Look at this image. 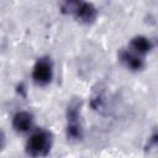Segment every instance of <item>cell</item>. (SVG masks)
I'll return each mask as SVG.
<instances>
[{"instance_id": "1", "label": "cell", "mask_w": 158, "mask_h": 158, "mask_svg": "<svg viewBox=\"0 0 158 158\" xmlns=\"http://www.w3.org/2000/svg\"><path fill=\"white\" fill-rule=\"evenodd\" d=\"M67 138L73 142H79L84 137V128L81 122V101L73 99L67 107Z\"/></svg>"}, {"instance_id": "2", "label": "cell", "mask_w": 158, "mask_h": 158, "mask_svg": "<svg viewBox=\"0 0 158 158\" xmlns=\"http://www.w3.org/2000/svg\"><path fill=\"white\" fill-rule=\"evenodd\" d=\"M53 146V135L48 130H37L27 139L25 149L31 157H46Z\"/></svg>"}, {"instance_id": "3", "label": "cell", "mask_w": 158, "mask_h": 158, "mask_svg": "<svg viewBox=\"0 0 158 158\" xmlns=\"http://www.w3.org/2000/svg\"><path fill=\"white\" fill-rule=\"evenodd\" d=\"M53 62L49 57H40L32 68V80L37 86H47L53 79Z\"/></svg>"}, {"instance_id": "4", "label": "cell", "mask_w": 158, "mask_h": 158, "mask_svg": "<svg viewBox=\"0 0 158 158\" xmlns=\"http://www.w3.org/2000/svg\"><path fill=\"white\" fill-rule=\"evenodd\" d=\"M118 60L126 69H128L131 72H141L146 65L143 57L132 52L128 48L121 49L118 52Z\"/></svg>"}, {"instance_id": "5", "label": "cell", "mask_w": 158, "mask_h": 158, "mask_svg": "<svg viewBox=\"0 0 158 158\" xmlns=\"http://www.w3.org/2000/svg\"><path fill=\"white\" fill-rule=\"evenodd\" d=\"M72 14L74 15V17L81 22V23H85V25H90L93 22H95L96 17H98V9L96 6L93 4V2H89V1H81L73 11Z\"/></svg>"}, {"instance_id": "6", "label": "cell", "mask_w": 158, "mask_h": 158, "mask_svg": "<svg viewBox=\"0 0 158 158\" xmlns=\"http://www.w3.org/2000/svg\"><path fill=\"white\" fill-rule=\"evenodd\" d=\"M35 117L30 111H19L12 116V127L19 133H27L33 128Z\"/></svg>"}, {"instance_id": "7", "label": "cell", "mask_w": 158, "mask_h": 158, "mask_svg": "<svg viewBox=\"0 0 158 158\" xmlns=\"http://www.w3.org/2000/svg\"><path fill=\"white\" fill-rule=\"evenodd\" d=\"M153 47H154L153 41L146 36H135L131 38L130 44H128V49H131L132 52H135L142 57L148 54L153 49Z\"/></svg>"}, {"instance_id": "8", "label": "cell", "mask_w": 158, "mask_h": 158, "mask_svg": "<svg viewBox=\"0 0 158 158\" xmlns=\"http://www.w3.org/2000/svg\"><path fill=\"white\" fill-rule=\"evenodd\" d=\"M83 0H63V5H62V9L68 11V12H72Z\"/></svg>"}, {"instance_id": "9", "label": "cell", "mask_w": 158, "mask_h": 158, "mask_svg": "<svg viewBox=\"0 0 158 158\" xmlns=\"http://www.w3.org/2000/svg\"><path fill=\"white\" fill-rule=\"evenodd\" d=\"M4 144H5V138H4V135H2V132L0 131V151L2 149Z\"/></svg>"}]
</instances>
